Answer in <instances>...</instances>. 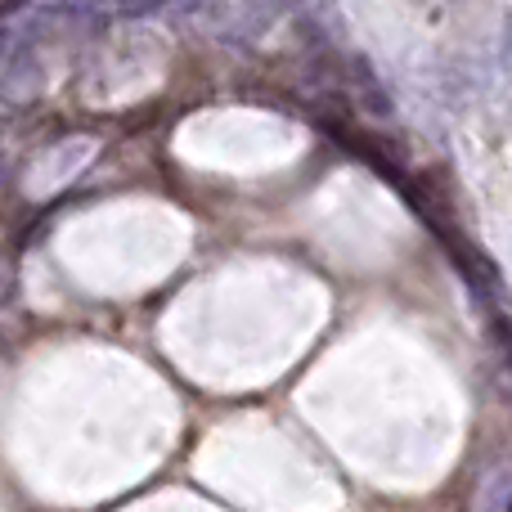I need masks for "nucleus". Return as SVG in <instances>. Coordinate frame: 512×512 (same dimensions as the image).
<instances>
[{
	"mask_svg": "<svg viewBox=\"0 0 512 512\" xmlns=\"http://www.w3.org/2000/svg\"><path fill=\"white\" fill-rule=\"evenodd\" d=\"M468 512H512V463H495L472 486Z\"/></svg>",
	"mask_w": 512,
	"mask_h": 512,
	"instance_id": "f257e3e1",
	"label": "nucleus"
}]
</instances>
